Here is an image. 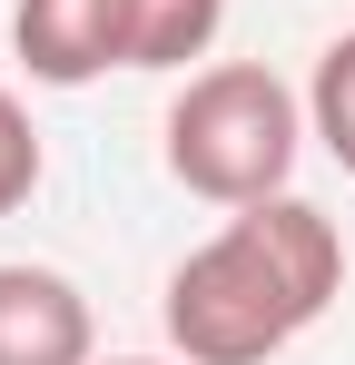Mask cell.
I'll list each match as a JSON object with an SVG mask.
<instances>
[{
	"label": "cell",
	"instance_id": "cell-5",
	"mask_svg": "<svg viewBox=\"0 0 355 365\" xmlns=\"http://www.w3.org/2000/svg\"><path fill=\"white\" fill-rule=\"evenodd\" d=\"M227 0H128V69H187L217 50Z\"/></svg>",
	"mask_w": 355,
	"mask_h": 365
},
{
	"label": "cell",
	"instance_id": "cell-2",
	"mask_svg": "<svg viewBox=\"0 0 355 365\" xmlns=\"http://www.w3.org/2000/svg\"><path fill=\"white\" fill-rule=\"evenodd\" d=\"M306 138V99L267 60H217L187 69V89L168 99V178L207 207H257L296 178Z\"/></svg>",
	"mask_w": 355,
	"mask_h": 365
},
{
	"label": "cell",
	"instance_id": "cell-8",
	"mask_svg": "<svg viewBox=\"0 0 355 365\" xmlns=\"http://www.w3.org/2000/svg\"><path fill=\"white\" fill-rule=\"evenodd\" d=\"M109 365H158V356H109Z\"/></svg>",
	"mask_w": 355,
	"mask_h": 365
},
{
	"label": "cell",
	"instance_id": "cell-1",
	"mask_svg": "<svg viewBox=\"0 0 355 365\" xmlns=\"http://www.w3.org/2000/svg\"><path fill=\"white\" fill-rule=\"evenodd\" d=\"M336 287H346L336 217L277 187L257 207H227L217 237L178 257L158 326H168L178 365H267L336 306Z\"/></svg>",
	"mask_w": 355,
	"mask_h": 365
},
{
	"label": "cell",
	"instance_id": "cell-6",
	"mask_svg": "<svg viewBox=\"0 0 355 365\" xmlns=\"http://www.w3.org/2000/svg\"><path fill=\"white\" fill-rule=\"evenodd\" d=\"M306 128H316V148L355 178V30H336V40L316 50V79H306Z\"/></svg>",
	"mask_w": 355,
	"mask_h": 365
},
{
	"label": "cell",
	"instance_id": "cell-3",
	"mask_svg": "<svg viewBox=\"0 0 355 365\" xmlns=\"http://www.w3.org/2000/svg\"><path fill=\"white\" fill-rule=\"evenodd\" d=\"M10 40L40 89H89V79L128 69V0H20Z\"/></svg>",
	"mask_w": 355,
	"mask_h": 365
},
{
	"label": "cell",
	"instance_id": "cell-7",
	"mask_svg": "<svg viewBox=\"0 0 355 365\" xmlns=\"http://www.w3.org/2000/svg\"><path fill=\"white\" fill-rule=\"evenodd\" d=\"M40 168H50V158H40V128H30V109L0 89V217H10V207H30Z\"/></svg>",
	"mask_w": 355,
	"mask_h": 365
},
{
	"label": "cell",
	"instance_id": "cell-4",
	"mask_svg": "<svg viewBox=\"0 0 355 365\" xmlns=\"http://www.w3.org/2000/svg\"><path fill=\"white\" fill-rule=\"evenodd\" d=\"M0 365H99V316L59 267H0Z\"/></svg>",
	"mask_w": 355,
	"mask_h": 365
}]
</instances>
